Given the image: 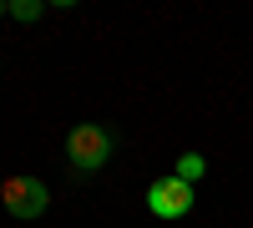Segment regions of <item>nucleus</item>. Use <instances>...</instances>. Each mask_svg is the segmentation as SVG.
Returning a JSON list of instances; mask_svg holds the SVG:
<instances>
[{"mask_svg": "<svg viewBox=\"0 0 253 228\" xmlns=\"http://www.w3.org/2000/svg\"><path fill=\"white\" fill-rule=\"evenodd\" d=\"M112 157V132L96 127V122H76V127L66 132V162L76 173H96L101 162Z\"/></svg>", "mask_w": 253, "mask_h": 228, "instance_id": "obj_1", "label": "nucleus"}, {"mask_svg": "<svg viewBox=\"0 0 253 228\" xmlns=\"http://www.w3.org/2000/svg\"><path fill=\"white\" fill-rule=\"evenodd\" d=\"M0 208H5L10 218H41V213L51 208V188L41 178H5Z\"/></svg>", "mask_w": 253, "mask_h": 228, "instance_id": "obj_2", "label": "nucleus"}, {"mask_svg": "<svg viewBox=\"0 0 253 228\" xmlns=\"http://www.w3.org/2000/svg\"><path fill=\"white\" fill-rule=\"evenodd\" d=\"M147 208H152V218H162V223L187 218V213H193V182H182V178H157L152 188H147Z\"/></svg>", "mask_w": 253, "mask_h": 228, "instance_id": "obj_3", "label": "nucleus"}, {"mask_svg": "<svg viewBox=\"0 0 253 228\" xmlns=\"http://www.w3.org/2000/svg\"><path fill=\"white\" fill-rule=\"evenodd\" d=\"M203 173H208V157H203V152H182L177 168H172V178H182V182H198Z\"/></svg>", "mask_w": 253, "mask_h": 228, "instance_id": "obj_4", "label": "nucleus"}, {"mask_svg": "<svg viewBox=\"0 0 253 228\" xmlns=\"http://www.w3.org/2000/svg\"><path fill=\"white\" fill-rule=\"evenodd\" d=\"M41 15H46L41 0H10V20H20V26H26V20H41Z\"/></svg>", "mask_w": 253, "mask_h": 228, "instance_id": "obj_5", "label": "nucleus"}, {"mask_svg": "<svg viewBox=\"0 0 253 228\" xmlns=\"http://www.w3.org/2000/svg\"><path fill=\"white\" fill-rule=\"evenodd\" d=\"M0 15H10V0H0Z\"/></svg>", "mask_w": 253, "mask_h": 228, "instance_id": "obj_6", "label": "nucleus"}, {"mask_svg": "<svg viewBox=\"0 0 253 228\" xmlns=\"http://www.w3.org/2000/svg\"><path fill=\"white\" fill-rule=\"evenodd\" d=\"M0 193H5V178H0Z\"/></svg>", "mask_w": 253, "mask_h": 228, "instance_id": "obj_7", "label": "nucleus"}]
</instances>
